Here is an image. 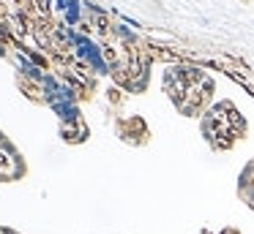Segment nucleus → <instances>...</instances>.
<instances>
[{
    "instance_id": "f257e3e1",
    "label": "nucleus",
    "mask_w": 254,
    "mask_h": 234,
    "mask_svg": "<svg viewBox=\"0 0 254 234\" xmlns=\"http://www.w3.org/2000/svg\"><path fill=\"white\" fill-rule=\"evenodd\" d=\"M164 93L183 117H202L213 106L216 82L194 65H170L164 71Z\"/></svg>"
},
{
    "instance_id": "f03ea898",
    "label": "nucleus",
    "mask_w": 254,
    "mask_h": 234,
    "mask_svg": "<svg viewBox=\"0 0 254 234\" xmlns=\"http://www.w3.org/2000/svg\"><path fill=\"white\" fill-rule=\"evenodd\" d=\"M199 131H202V139L210 144V150L227 152L241 139H246L249 123L232 101H216L199 117Z\"/></svg>"
},
{
    "instance_id": "7ed1b4c3",
    "label": "nucleus",
    "mask_w": 254,
    "mask_h": 234,
    "mask_svg": "<svg viewBox=\"0 0 254 234\" xmlns=\"http://www.w3.org/2000/svg\"><path fill=\"white\" fill-rule=\"evenodd\" d=\"M28 174V161L19 147L0 131V183H17Z\"/></svg>"
},
{
    "instance_id": "20e7f679",
    "label": "nucleus",
    "mask_w": 254,
    "mask_h": 234,
    "mask_svg": "<svg viewBox=\"0 0 254 234\" xmlns=\"http://www.w3.org/2000/svg\"><path fill=\"white\" fill-rule=\"evenodd\" d=\"M115 134L123 144H131V147H142L150 141V128L139 114H131V117H118L115 123Z\"/></svg>"
},
{
    "instance_id": "39448f33",
    "label": "nucleus",
    "mask_w": 254,
    "mask_h": 234,
    "mask_svg": "<svg viewBox=\"0 0 254 234\" xmlns=\"http://www.w3.org/2000/svg\"><path fill=\"white\" fill-rule=\"evenodd\" d=\"M238 196H241V201L254 212V158L241 169V177H238Z\"/></svg>"
},
{
    "instance_id": "423d86ee",
    "label": "nucleus",
    "mask_w": 254,
    "mask_h": 234,
    "mask_svg": "<svg viewBox=\"0 0 254 234\" xmlns=\"http://www.w3.org/2000/svg\"><path fill=\"white\" fill-rule=\"evenodd\" d=\"M0 234H19V232H14V229H8V226H0Z\"/></svg>"
},
{
    "instance_id": "0eeeda50",
    "label": "nucleus",
    "mask_w": 254,
    "mask_h": 234,
    "mask_svg": "<svg viewBox=\"0 0 254 234\" xmlns=\"http://www.w3.org/2000/svg\"><path fill=\"white\" fill-rule=\"evenodd\" d=\"M219 234H241V232H238V229H221Z\"/></svg>"
}]
</instances>
